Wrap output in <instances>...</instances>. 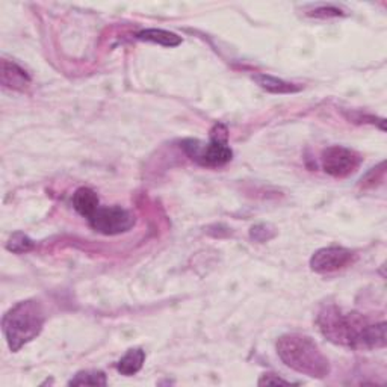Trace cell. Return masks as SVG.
<instances>
[{
	"instance_id": "obj_1",
	"label": "cell",
	"mask_w": 387,
	"mask_h": 387,
	"mask_svg": "<svg viewBox=\"0 0 387 387\" xmlns=\"http://www.w3.org/2000/svg\"><path fill=\"white\" fill-rule=\"evenodd\" d=\"M277 354L291 370L312 379L330 375V362L309 336L300 333L283 335L277 340Z\"/></svg>"
},
{
	"instance_id": "obj_12",
	"label": "cell",
	"mask_w": 387,
	"mask_h": 387,
	"mask_svg": "<svg viewBox=\"0 0 387 387\" xmlns=\"http://www.w3.org/2000/svg\"><path fill=\"white\" fill-rule=\"evenodd\" d=\"M136 38L141 41L159 44L163 45V48H177V45L182 44V38L179 35L163 29H145L138 34Z\"/></svg>"
},
{
	"instance_id": "obj_16",
	"label": "cell",
	"mask_w": 387,
	"mask_h": 387,
	"mask_svg": "<svg viewBox=\"0 0 387 387\" xmlns=\"http://www.w3.org/2000/svg\"><path fill=\"white\" fill-rule=\"evenodd\" d=\"M277 384L291 386L292 383L288 381V380H283V379H280V377L274 375V374H265V375H262V379L259 380V386H277Z\"/></svg>"
},
{
	"instance_id": "obj_9",
	"label": "cell",
	"mask_w": 387,
	"mask_h": 387,
	"mask_svg": "<svg viewBox=\"0 0 387 387\" xmlns=\"http://www.w3.org/2000/svg\"><path fill=\"white\" fill-rule=\"evenodd\" d=\"M73 206L82 217L88 219L100 207V200L91 188H79L73 196Z\"/></svg>"
},
{
	"instance_id": "obj_10",
	"label": "cell",
	"mask_w": 387,
	"mask_h": 387,
	"mask_svg": "<svg viewBox=\"0 0 387 387\" xmlns=\"http://www.w3.org/2000/svg\"><path fill=\"white\" fill-rule=\"evenodd\" d=\"M145 362V351L141 348H132L119 358L117 363V371L126 375V377H132L135 374L140 372L143 370Z\"/></svg>"
},
{
	"instance_id": "obj_4",
	"label": "cell",
	"mask_w": 387,
	"mask_h": 387,
	"mask_svg": "<svg viewBox=\"0 0 387 387\" xmlns=\"http://www.w3.org/2000/svg\"><path fill=\"white\" fill-rule=\"evenodd\" d=\"M182 147L192 161L203 167H221L233 158V152L227 145V129L223 124L214 127L207 144L197 140H187L182 143Z\"/></svg>"
},
{
	"instance_id": "obj_15",
	"label": "cell",
	"mask_w": 387,
	"mask_h": 387,
	"mask_svg": "<svg viewBox=\"0 0 387 387\" xmlns=\"http://www.w3.org/2000/svg\"><path fill=\"white\" fill-rule=\"evenodd\" d=\"M250 236H251V239H254V241H257V242H266V241H270L271 238H274V232L270 228V226L259 224V226H254L251 228Z\"/></svg>"
},
{
	"instance_id": "obj_14",
	"label": "cell",
	"mask_w": 387,
	"mask_h": 387,
	"mask_svg": "<svg viewBox=\"0 0 387 387\" xmlns=\"http://www.w3.org/2000/svg\"><path fill=\"white\" fill-rule=\"evenodd\" d=\"M6 248L9 251H13L15 254H23V253H27L32 250L34 241L27 235L22 233V232H17L11 238H9Z\"/></svg>"
},
{
	"instance_id": "obj_5",
	"label": "cell",
	"mask_w": 387,
	"mask_h": 387,
	"mask_svg": "<svg viewBox=\"0 0 387 387\" xmlns=\"http://www.w3.org/2000/svg\"><path fill=\"white\" fill-rule=\"evenodd\" d=\"M88 223L97 233L115 236L129 232L135 224V218L131 212L119 206H100L94 214L88 218Z\"/></svg>"
},
{
	"instance_id": "obj_2",
	"label": "cell",
	"mask_w": 387,
	"mask_h": 387,
	"mask_svg": "<svg viewBox=\"0 0 387 387\" xmlns=\"http://www.w3.org/2000/svg\"><path fill=\"white\" fill-rule=\"evenodd\" d=\"M316 324L330 342L356 349H366L367 331L372 326L360 313L344 312L336 306L322 309Z\"/></svg>"
},
{
	"instance_id": "obj_8",
	"label": "cell",
	"mask_w": 387,
	"mask_h": 387,
	"mask_svg": "<svg viewBox=\"0 0 387 387\" xmlns=\"http://www.w3.org/2000/svg\"><path fill=\"white\" fill-rule=\"evenodd\" d=\"M0 80L5 88L14 91H24L31 84V78L27 73L18 67L17 64L9 62L6 59L2 61V73H0Z\"/></svg>"
},
{
	"instance_id": "obj_17",
	"label": "cell",
	"mask_w": 387,
	"mask_h": 387,
	"mask_svg": "<svg viewBox=\"0 0 387 387\" xmlns=\"http://www.w3.org/2000/svg\"><path fill=\"white\" fill-rule=\"evenodd\" d=\"M310 15L318 17V18L339 17L340 15V9H336V8H321V9H315V11L310 13Z\"/></svg>"
},
{
	"instance_id": "obj_3",
	"label": "cell",
	"mask_w": 387,
	"mask_h": 387,
	"mask_svg": "<svg viewBox=\"0 0 387 387\" xmlns=\"http://www.w3.org/2000/svg\"><path fill=\"white\" fill-rule=\"evenodd\" d=\"M44 322V310L41 304L35 300L22 301L9 309L2 319V328L9 349L13 353L20 351L26 344L40 336Z\"/></svg>"
},
{
	"instance_id": "obj_13",
	"label": "cell",
	"mask_w": 387,
	"mask_h": 387,
	"mask_svg": "<svg viewBox=\"0 0 387 387\" xmlns=\"http://www.w3.org/2000/svg\"><path fill=\"white\" fill-rule=\"evenodd\" d=\"M70 386H106V375L101 371H82L71 379Z\"/></svg>"
},
{
	"instance_id": "obj_6",
	"label": "cell",
	"mask_w": 387,
	"mask_h": 387,
	"mask_svg": "<svg viewBox=\"0 0 387 387\" xmlns=\"http://www.w3.org/2000/svg\"><path fill=\"white\" fill-rule=\"evenodd\" d=\"M362 165V156L342 145H331L322 152V168L333 177L344 179L354 174Z\"/></svg>"
},
{
	"instance_id": "obj_11",
	"label": "cell",
	"mask_w": 387,
	"mask_h": 387,
	"mask_svg": "<svg viewBox=\"0 0 387 387\" xmlns=\"http://www.w3.org/2000/svg\"><path fill=\"white\" fill-rule=\"evenodd\" d=\"M253 79L254 82H257V85L261 88L274 94H289V93H297V91L301 89V87L298 85L291 84V82H284L279 78H274L270 75H254Z\"/></svg>"
},
{
	"instance_id": "obj_7",
	"label": "cell",
	"mask_w": 387,
	"mask_h": 387,
	"mask_svg": "<svg viewBox=\"0 0 387 387\" xmlns=\"http://www.w3.org/2000/svg\"><path fill=\"white\" fill-rule=\"evenodd\" d=\"M356 259V253L344 247L321 248L310 259V268L318 274H330L346 268Z\"/></svg>"
}]
</instances>
